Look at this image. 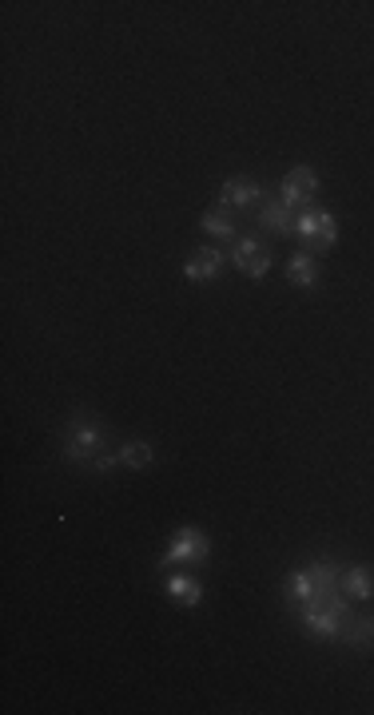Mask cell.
Instances as JSON below:
<instances>
[{
  "label": "cell",
  "instance_id": "6da1fadb",
  "mask_svg": "<svg viewBox=\"0 0 374 715\" xmlns=\"http://www.w3.org/2000/svg\"><path fill=\"white\" fill-rule=\"evenodd\" d=\"M283 601L299 612V624L307 628L310 636H323V640H339L347 632L350 616V593L342 584V569L335 561H310L307 569L287 573L283 581Z\"/></svg>",
  "mask_w": 374,
  "mask_h": 715
},
{
  "label": "cell",
  "instance_id": "7a4b0ae2",
  "mask_svg": "<svg viewBox=\"0 0 374 715\" xmlns=\"http://www.w3.org/2000/svg\"><path fill=\"white\" fill-rule=\"evenodd\" d=\"M64 457L68 465L92 469V473H108L112 465H120V449H112L108 426L100 422V414L92 409H72L64 422Z\"/></svg>",
  "mask_w": 374,
  "mask_h": 715
},
{
  "label": "cell",
  "instance_id": "3957f363",
  "mask_svg": "<svg viewBox=\"0 0 374 715\" xmlns=\"http://www.w3.org/2000/svg\"><path fill=\"white\" fill-rule=\"evenodd\" d=\"M212 561V541H207L203 529L195 524H183V529L172 533L168 553L160 556V569H172V564H207Z\"/></svg>",
  "mask_w": 374,
  "mask_h": 715
},
{
  "label": "cell",
  "instance_id": "277c9868",
  "mask_svg": "<svg viewBox=\"0 0 374 715\" xmlns=\"http://www.w3.org/2000/svg\"><path fill=\"white\" fill-rule=\"evenodd\" d=\"M295 235L303 239L307 255H323V250H330L339 243V223L330 211H319V207H310V211H303L295 219Z\"/></svg>",
  "mask_w": 374,
  "mask_h": 715
},
{
  "label": "cell",
  "instance_id": "5b68a950",
  "mask_svg": "<svg viewBox=\"0 0 374 715\" xmlns=\"http://www.w3.org/2000/svg\"><path fill=\"white\" fill-rule=\"evenodd\" d=\"M231 262H235V270L239 275H247V279H263L267 270H271V250H267L259 239H235V247H231Z\"/></svg>",
  "mask_w": 374,
  "mask_h": 715
},
{
  "label": "cell",
  "instance_id": "8992f818",
  "mask_svg": "<svg viewBox=\"0 0 374 715\" xmlns=\"http://www.w3.org/2000/svg\"><path fill=\"white\" fill-rule=\"evenodd\" d=\"M279 195H283L287 207H303L310 199L319 195V175L315 167H290L283 175V183H279Z\"/></svg>",
  "mask_w": 374,
  "mask_h": 715
},
{
  "label": "cell",
  "instance_id": "52a82bcc",
  "mask_svg": "<svg viewBox=\"0 0 374 715\" xmlns=\"http://www.w3.org/2000/svg\"><path fill=\"white\" fill-rule=\"evenodd\" d=\"M259 199H263V187H259L255 179H247V175H235V179H227V183L220 187V207H223V211H247V207H255Z\"/></svg>",
  "mask_w": 374,
  "mask_h": 715
},
{
  "label": "cell",
  "instance_id": "ba28073f",
  "mask_svg": "<svg viewBox=\"0 0 374 715\" xmlns=\"http://www.w3.org/2000/svg\"><path fill=\"white\" fill-rule=\"evenodd\" d=\"M223 255L215 247H200V250H192L187 255V262H183V279L187 282H212V279H220L223 275Z\"/></svg>",
  "mask_w": 374,
  "mask_h": 715
},
{
  "label": "cell",
  "instance_id": "9c48e42d",
  "mask_svg": "<svg viewBox=\"0 0 374 715\" xmlns=\"http://www.w3.org/2000/svg\"><path fill=\"white\" fill-rule=\"evenodd\" d=\"M259 223H263V230H271V235H279V239L295 235V219H290V207L283 203V199H267V203L259 207Z\"/></svg>",
  "mask_w": 374,
  "mask_h": 715
},
{
  "label": "cell",
  "instance_id": "30bf717a",
  "mask_svg": "<svg viewBox=\"0 0 374 715\" xmlns=\"http://www.w3.org/2000/svg\"><path fill=\"white\" fill-rule=\"evenodd\" d=\"M287 282L299 290H315L319 287V262L315 255H307V250H299V255L287 259Z\"/></svg>",
  "mask_w": 374,
  "mask_h": 715
},
{
  "label": "cell",
  "instance_id": "8fae6325",
  "mask_svg": "<svg viewBox=\"0 0 374 715\" xmlns=\"http://www.w3.org/2000/svg\"><path fill=\"white\" fill-rule=\"evenodd\" d=\"M163 588H168V596H172V601H180L183 608H195L203 601V584L195 581L192 573H172L168 581H163Z\"/></svg>",
  "mask_w": 374,
  "mask_h": 715
},
{
  "label": "cell",
  "instance_id": "7c38bea8",
  "mask_svg": "<svg viewBox=\"0 0 374 715\" xmlns=\"http://www.w3.org/2000/svg\"><path fill=\"white\" fill-rule=\"evenodd\" d=\"M342 584H347L350 601H370L374 596V569H367V564H350V569H342Z\"/></svg>",
  "mask_w": 374,
  "mask_h": 715
},
{
  "label": "cell",
  "instance_id": "4fadbf2b",
  "mask_svg": "<svg viewBox=\"0 0 374 715\" xmlns=\"http://www.w3.org/2000/svg\"><path fill=\"white\" fill-rule=\"evenodd\" d=\"M342 640H347L355 651H374V616H350Z\"/></svg>",
  "mask_w": 374,
  "mask_h": 715
},
{
  "label": "cell",
  "instance_id": "5bb4252c",
  "mask_svg": "<svg viewBox=\"0 0 374 715\" xmlns=\"http://www.w3.org/2000/svg\"><path fill=\"white\" fill-rule=\"evenodd\" d=\"M152 461H155L152 441H123V446H120V465H128V469H148Z\"/></svg>",
  "mask_w": 374,
  "mask_h": 715
},
{
  "label": "cell",
  "instance_id": "9a60e30c",
  "mask_svg": "<svg viewBox=\"0 0 374 715\" xmlns=\"http://www.w3.org/2000/svg\"><path fill=\"white\" fill-rule=\"evenodd\" d=\"M200 227L207 230V235H215V239H235V223H231V215H227L223 207H212V211L200 219Z\"/></svg>",
  "mask_w": 374,
  "mask_h": 715
}]
</instances>
